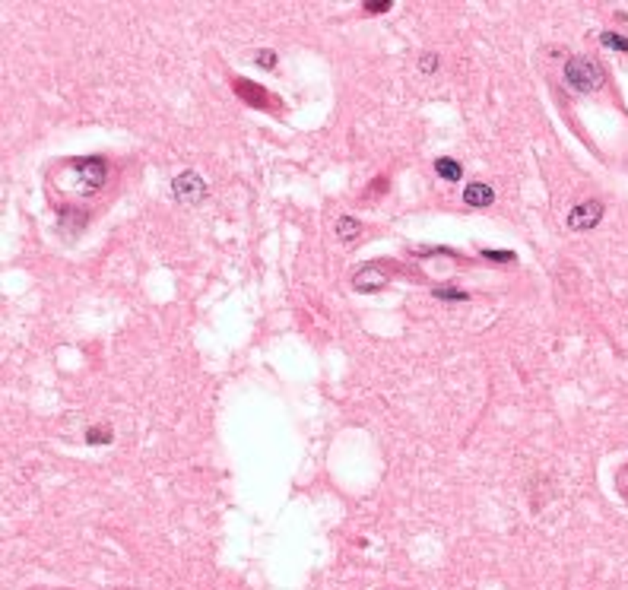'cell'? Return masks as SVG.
<instances>
[{"instance_id":"1","label":"cell","mask_w":628,"mask_h":590,"mask_svg":"<svg viewBox=\"0 0 628 590\" xmlns=\"http://www.w3.org/2000/svg\"><path fill=\"white\" fill-rule=\"evenodd\" d=\"M63 188L77 190V194H95V190L105 184V162L99 156L89 159H77L70 166L63 168Z\"/></svg>"},{"instance_id":"2","label":"cell","mask_w":628,"mask_h":590,"mask_svg":"<svg viewBox=\"0 0 628 590\" xmlns=\"http://www.w3.org/2000/svg\"><path fill=\"white\" fill-rule=\"evenodd\" d=\"M565 83L574 92H597V89H603L606 77L597 61H590V57H571L565 63Z\"/></svg>"},{"instance_id":"3","label":"cell","mask_w":628,"mask_h":590,"mask_svg":"<svg viewBox=\"0 0 628 590\" xmlns=\"http://www.w3.org/2000/svg\"><path fill=\"white\" fill-rule=\"evenodd\" d=\"M172 194L178 200H184V204H200L206 197V181L197 172H181L172 181Z\"/></svg>"},{"instance_id":"4","label":"cell","mask_w":628,"mask_h":590,"mask_svg":"<svg viewBox=\"0 0 628 590\" xmlns=\"http://www.w3.org/2000/svg\"><path fill=\"white\" fill-rule=\"evenodd\" d=\"M600 219H603V204L600 200H584L568 213V228L571 232H590Z\"/></svg>"},{"instance_id":"5","label":"cell","mask_w":628,"mask_h":590,"mask_svg":"<svg viewBox=\"0 0 628 590\" xmlns=\"http://www.w3.org/2000/svg\"><path fill=\"white\" fill-rule=\"evenodd\" d=\"M387 286V273L381 267H375V264H369V267H362L359 273L353 276V289L355 292H377Z\"/></svg>"},{"instance_id":"6","label":"cell","mask_w":628,"mask_h":590,"mask_svg":"<svg viewBox=\"0 0 628 590\" xmlns=\"http://www.w3.org/2000/svg\"><path fill=\"white\" fill-rule=\"evenodd\" d=\"M232 89H235V92L242 95V99H244L248 105H251V108H260V105H267V102H270V105H276L273 99H270V95L264 92V89H260V86H254L251 79H244V77L232 79Z\"/></svg>"},{"instance_id":"7","label":"cell","mask_w":628,"mask_h":590,"mask_svg":"<svg viewBox=\"0 0 628 590\" xmlns=\"http://www.w3.org/2000/svg\"><path fill=\"white\" fill-rule=\"evenodd\" d=\"M492 200H495V194L486 181H473L464 188V204L473 206V210H482V206H489Z\"/></svg>"},{"instance_id":"8","label":"cell","mask_w":628,"mask_h":590,"mask_svg":"<svg viewBox=\"0 0 628 590\" xmlns=\"http://www.w3.org/2000/svg\"><path fill=\"white\" fill-rule=\"evenodd\" d=\"M435 172L441 175V178H444V181H460V178H464V168L457 166L454 159H435Z\"/></svg>"},{"instance_id":"9","label":"cell","mask_w":628,"mask_h":590,"mask_svg":"<svg viewBox=\"0 0 628 590\" xmlns=\"http://www.w3.org/2000/svg\"><path fill=\"white\" fill-rule=\"evenodd\" d=\"M337 235H340V242H353L355 235H362V222L353 219V216H340V219H337Z\"/></svg>"},{"instance_id":"10","label":"cell","mask_w":628,"mask_h":590,"mask_svg":"<svg viewBox=\"0 0 628 590\" xmlns=\"http://www.w3.org/2000/svg\"><path fill=\"white\" fill-rule=\"evenodd\" d=\"M435 299H444V302H467L470 295H467L464 289H454V286H435Z\"/></svg>"},{"instance_id":"11","label":"cell","mask_w":628,"mask_h":590,"mask_svg":"<svg viewBox=\"0 0 628 590\" xmlns=\"http://www.w3.org/2000/svg\"><path fill=\"white\" fill-rule=\"evenodd\" d=\"M600 41H603L606 48H613V51H625V55H628V39H625V35H619V32H603Z\"/></svg>"},{"instance_id":"12","label":"cell","mask_w":628,"mask_h":590,"mask_svg":"<svg viewBox=\"0 0 628 590\" xmlns=\"http://www.w3.org/2000/svg\"><path fill=\"white\" fill-rule=\"evenodd\" d=\"M86 441H89V444H108V441H111V429L95 425V429H89V432H86Z\"/></svg>"},{"instance_id":"13","label":"cell","mask_w":628,"mask_h":590,"mask_svg":"<svg viewBox=\"0 0 628 590\" xmlns=\"http://www.w3.org/2000/svg\"><path fill=\"white\" fill-rule=\"evenodd\" d=\"M435 67H438V55H432V51H429V55H422V61H419V70H422V73H432Z\"/></svg>"},{"instance_id":"14","label":"cell","mask_w":628,"mask_h":590,"mask_svg":"<svg viewBox=\"0 0 628 590\" xmlns=\"http://www.w3.org/2000/svg\"><path fill=\"white\" fill-rule=\"evenodd\" d=\"M482 257H489V260H498V264H511V260H514V254L511 251H482Z\"/></svg>"},{"instance_id":"15","label":"cell","mask_w":628,"mask_h":590,"mask_svg":"<svg viewBox=\"0 0 628 590\" xmlns=\"http://www.w3.org/2000/svg\"><path fill=\"white\" fill-rule=\"evenodd\" d=\"M257 63L270 70V67H276V55L270 51V48H264V51H257Z\"/></svg>"},{"instance_id":"16","label":"cell","mask_w":628,"mask_h":590,"mask_svg":"<svg viewBox=\"0 0 628 590\" xmlns=\"http://www.w3.org/2000/svg\"><path fill=\"white\" fill-rule=\"evenodd\" d=\"M391 7H393L391 0H375V3H365V10H369V13H387Z\"/></svg>"}]
</instances>
